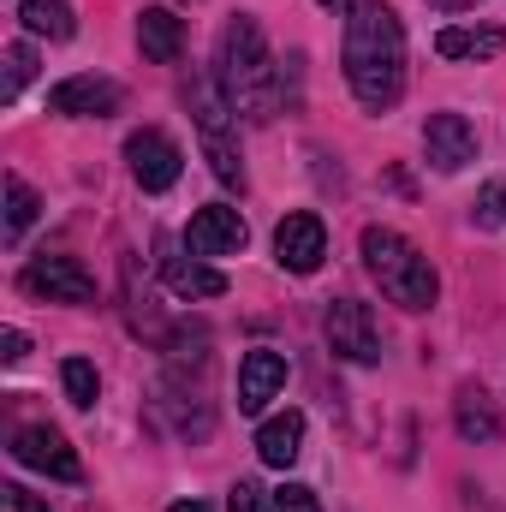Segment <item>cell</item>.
Masks as SVG:
<instances>
[{
  "instance_id": "277c9868",
  "label": "cell",
  "mask_w": 506,
  "mask_h": 512,
  "mask_svg": "<svg viewBox=\"0 0 506 512\" xmlns=\"http://www.w3.org/2000/svg\"><path fill=\"white\" fill-rule=\"evenodd\" d=\"M191 120L203 131V155H209L215 179H221L227 191H245V161H239V143H233L239 114H233L221 78H197V84H191Z\"/></svg>"
},
{
  "instance_id": "d6986e66",
  "label": "cell",
  "mask_w": 506,
  "mask_h": 512,
  "mask_svg": "<svg viewBox=\"0 0 506 512\" xmlns=\"http://www.w3.org/2000/svg\"><path fill=\"white\" fill-rule=\"evenodd\" d=\"M18 18L30 36H48V42H72V30H78L66 0H18Z\"/></svg>"
},
{
  "instance_id": "cb8c5ba5",
  "label": "cell",
  "mask_w": 506,
  "mask_h": 512,
  "mask_svg": "<svg viewBox=\"0 0 506 512\" xmlns=\"http://www.w3.org/2000/svg\"><path fill=\"white\" fill-rule=\"evenodd\" d=\"M227 512H274V495H268L262 483H251V477H239V483L227 489Z\"/></svg>"
},
{
  "instance_id": "9c48e42d",
  "label": "cell",
  "mask_w": 506,
  "mask_h": 512,
  "mask_svg": "<svg viewBox=\"0 0 506 512\" xmlns=\"http://www.w3.org/2000/svg\"><path fill=\"white\" fill-rule=\"evenodd\" d=\"M322 256H328V227H322V215L298 209V215H286V221L274 227V262H280L286 274H316Z\"/></svg>"
},
{
  "instance_id": "7a4b0ae2",
  "label": "cell",
  "mask_w": 506,
  "mask_h": 512,
  "mask_svg": "<svg viewBox=\"0 0 506 512\" xmlns=\"http://www.w3.org/2000/svg\"><path fill=\"white\" fill-rule=\"evenodd\" d=\"M215 78H221L233 114H245L256 126L274 120V108H280V78H274V60H268V42H262V24H256V18L239 12V18L221 30Z\"/></svg>"
},
{
  "instance_id": "ffe728a7",
  "label": "cell",
  "mask_w": 506,
  "mask_h": 512,
  "mask_svg": "<svg viewBox=\"0 0 506 512\" xmlns=\"http://www.w3.org/2000/svg\"><path fill=\"white\" fill-rule=\"evenodd\" d=\"M36 215H42V197H36L18 173H6V227H0V239H6V245H18V239L30 233V221H36Z\"/></svg>"
},
{
  "instance_id": "603a6c76",
  "label": "cell",
  "mask_w": 506,
  "mask_h": 512,
  "mask_svg": "<svg viewBox=\"0 0 506 512\" xmlns=\"http://www.w3.org/2000/svg\"><path fill=\"white\" fill-rule=\"evenodd\" d=\"M30 78H36V54H30V42H12V48H6V90H0V96L18 102V90H24Z\"/></svg>"
},
{
  "instance_id": "4316f807",
  "label": "cell",
  "mask_w": 506,
  "mask_h": 512,
  "mask_svg": "<svg viewBox=\"0 0 506 512\" xmlns=\"http://www.w3.org/2000/svg\"><path fill=\"white\" fill-rule=\"evenodd\" d=\"M24 352H30V334L24 328H6L0 334V364H24Z\"/></svg>"
},
{
  "instance_id": "2e32d148",
  "label": "cell",
  "mask_w": 506,
  "mask_h": 512,
  "mask_svg": "<svg viewBox=\"0 0 506 512\" xmlns=\"http://www.w3.org/2000/svg\"><path fill=\"white\" fill-rule=\"evenodd\" d=\"M435 54L441 60H495V54H506V30H495V24H447L435 36Z\"/></svg>"
},
{
  "instance_id": "7c38bea8",
  "label": "cell",
  "mask_w": 506,
  "mask_h": 512,
  "mask_svg": "<svg viewBox=\"0 0 506 512\" xmlns=\"http://www.w3.org/2000/svg\"><path fill=\"white\" fill-rule=\"evenodd\" d=\"M423 155H429L435 173L471 167V161H477V126H471L465 114H429V126H423Z\"/></svg>"
},
{
  "instance_id": "5b68a950",
  "label": "cell",
  "mask_w": 506,
  "mask_h": 512,
  "mask_svg": "<svg viewBox=\"0 0 506 512\" xmlns=\"http://www.w3.org/2000/svg\"><path fill=\"white\" fill-rule=\"evenodd\" d=\"M322 340L346 364H381V328H376V316H370V304H358V298H334L328 304Z\"/></svg>"
},
{
  "instance_id": "7402d4cb",
  "label": "cell",
  "mask_w": 506,
  "mask_h": 512,
  "mask_svg": "<svg viewBox=\"0 0 506 512\" xmlns=\"http://www.w3.org/2000/svg\"><path fill=\"white\" fill-rule=\"evenodd\" d=\"M471 221H477L483 233H501V227H506V179H489V185L477 191V203H471Z\"/></svg>"
},
{
  "instance_id": "8fae6325",
  "label": "cell",
  "mask_w": 506,
  "mask_h": 512,
  "mask_svg": "<svg viewBox=\"0 0 506 512\" xmlns=\"http://www.w3.org/2000/svg\"><path fill=\"white\" fill-rule=\"evenodd\" d=\"M245 239H251V227H245V215L227 209V203L197 209L191 227H185V251L191 256H239L245 251Z\"/></svg>"
},
{
  "instance_id": "ba28073f",
  "label": "cell",
  "mask_w": 506,
  "mask_h": 512,
  "mask_svg": "<svg viewBox=\"0 0 506 512\" xmlns=\"http://www.w3.org/2000/svg\"><path fill=\"white\" fill-rule=\"evenodd\" d=\"M12 459L30 465V471H42V477H54V483H78V477H84L72 441H66L60 429H48V423H24V429L12 435Z\"/></svg>"
},
{
  "instance_id": "f1b7e54d",
  "label": "cell",
  "mask_w": 506,
  "mask_h": 512,
  "mask_svg": "<svg viewBox=\"0 0 506 512\" xmlns=\"http://www.w3.org/2000/svg\"><path fill=\"white\" fill-rule=\"evenodd\" d=\"M167 512H209V507H203V501H173Z\"/></svg>"
},
{
  "instance_id": "30bf717a",
  "label": "cell",
  "mask_w": 506,
  "mask_h": 512,
  "mask_svg": "<svg viewBox=\"0 0 506 512\" xmlns=\"http://www.w3.org/2000/svg\"><path fill=\"white\" fill-rule=\"evenodd\" d=\"M126 161H131V179L143 191H173L179 185V167H185V155H179V143L167 131H131Z\"/></svg>"
},
{
  "instance_id": "4fadbf2b",
  "label": "cell",
  "mask_w": 506,
  "mask_h": 512,
  "mask_svg": "<svg viewBox=\"0 0 506 512\" xmlns=\"http://www.w3.org/2000/svg\"><path fill=\"white\" fill-rule=\"evenodd\" d=\"M280 387H286V358H280L274 346H256V352L239 358V411H245V417H256Z\"/></svg>"
},
{
  "instance_id": "44dd1931",
  "label": "cell",
  "mask_w": 506,
  "mask_h": 512,
  "mask_svg": "<svg viewBox=\"0 0 506 512\" xmlns=\"http://www.w3.org/2000/svg\"><path fill=\"white\" fill-rule=\"evenodd\" d=\"M60 387H66V399H72L78 411H90L96 393H102V376H96L90 358H66V364H60Z\"/></svg>"
},
{
  "instance_id": "e0dca14e",
  "label": "cell",
  "mask_w": 506,
  "mask_h": 512,
  "mask_svg": "<svg viewBox=\"0 0 506 512\" xmlns=\"http://www.w3.org/2000/svg\"><path fill=\"white\" fill-rule=\"evenodd\" d=\"M298 453H304V411H280V417H268V423L256 429V459H262V465L286 471Z\"/></svg>"
},
{
  "instance_id": "83f0119b",
  "label": "cell",
  "mask_w": 506,
  "mask_h": 512,
  "mask_svg": "<svg viewBox=\"0 0 506 512\" xmlns=\"http://www.w3.org/2000/svg\"><path fill=\"white\" fill-rule=\"evenodd\" d=\"M429 6H441V12H471L477 0H429Z\"/></svg>"
},
{
  "instance_id": "9a60e30c",
  "label": "cell",
  "mask_w": 506,
  "mask_h": 512,
  "mask_svg": "<svg viewBox=\"0 0 506 512\" xmlns=\"http://www.w3.org/2000/svg\"><path fill=\"white\" fill-rule=\"evenodd\" d=\"M137 48L155 60V66H173L185 54V24L167 12V6H143L137 12Z\"/></svg>"
},
{
  "instance_id": "5bb4252c",
  "label": "cell",
  "mask_w": 506,
  "mask_h": 512,
  "mask_svg": "<svg viewBox=\"0 0 506 512\" xmlns=\"http://www.w3.org/2000/svg\"><path fill=\"white\" fill-rule=\"evenodd\" d=\"M161 280H167V292L173 298H221L227 292V274L221 268H209L203 256H185L179 245H161Z\"/></svg>"
},
{
  "instance_id": "ac0fdd59",
  "label": "cell",
  "mask_w": 506,
  "mask_h": 512,
  "mask_svg": "<svg viewBox=\"0 0 506 512\" xmlns=\"http://www.w3.org/2000/svg\"><path fill=\"white\" fill-rule=\"evenodd\" d=\"M453 429L465 435V441H495L501 435V417H495V405H489V393L483 387H459V399H453Z\"/></svg>"
},
{
  "instance_id": "d4e9b609",
  "label": "cell",
  "mask_w": 506,
  "mask_h": 512,
  "mask_svg": "<svg viewBox=\"0 0 506 512\" xmlns=\"http://www.w3.org/2000/svg\"><path fill=\"white\" fill-rule=\"evenodd\" d=\"M274 512H322V501H316V489L286 483V489H274Z\"/></svg>"
},
{
  "instance_id": "6da1fadb",
  "label": "cell",
  "mask_w": 506,
  "mask_h": 512,
  "mask_svg": "<svg viewBox=\"0 0 506 512\" xmlns=\"http://www.w3.org/2000/svg\"><path fill=\"white\" fill-rule=\"evenodd\" d=\"M340 60H346V84H352L358 108L387 114L405 96V24H399V12L381 0H358L346 18Z\"/></svg>"
},
{
  "instance_id": "3957f363",
  "label": "cell",
  "mask_w": 506,
  "mask_h": 512,
  "mask_svg": "<svg viewBox=\"0 0 506 512\" xmlns=\"http://www.w3.org/2000/svg\"><path fill=\"white\" fill-rule=\"evenodd\" d=\"M358 251H364L370 280H376L399 310H429V304L441 298V274H435V262L417 251L405 233H393V227H364Z\"/></svg>"
},
{
  "instance_id": "52a82bcc",
  "label": "cell",
  "mask_w": 506,
  "mask_h": 512,
  "mask_svg": "<svg viewBox=\"0 0 506 512\" xmlns=\"http://www.w3.org/2000/svg\"><path fill=\"white\" fill-rule=\"evenodd\" d=\"M120 102H126V90L114 78H96V72L60 78L48 90V114H60V120H108V114H120Z\"/></svg>"
},
{
  "instance_id": "484cf974",
  "label": "cell",
  "mask_w": 506,
  "mask_h": 512,
  "mask_svg": "<svg viewBox=\"0 0 506 512\" xmlns=\"http://www.w3.org/2000/svg\"><path fill=\"white\" fill-rule=\"evenodd\" d=\"M0 512H48V501L30 495V489H18V483H6L0 489Z\"/></svg>"
},
{
  "instance_id": "f546056e",
  "label": "cell",
  "mask_w": 506,
  "mask_h": 512,
  "mask_svg": "<svg viewBox=\"0 0 506 512\" xmlns=\"http://www.w3.org/2000/svg\"><path fill=\"white\" fill-rule=\"evenodd\" d=\"M316 6H340V0H316Z\"/></svg>"
},
{
  "instance_id": "8992f818",
  "label": "cell",
  "mask_w": 506,
  "mask_h": 512,
  "mask_svg": "<svg viewBox=\"0 0 506 512\" xmlns=\"http://www.w3.org/2000/svg\"><path fill=\"white\" fill-rule=\"evenodd\" d=\"M18 292L48 298V304H96V280L78 256H36L18 274Z\"/></svg>"
}]
</instances>
